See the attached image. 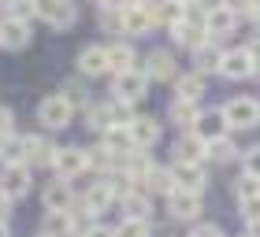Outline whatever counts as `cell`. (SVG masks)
I'll use <instances>...</instances> for the list:
<instances>
[{"label": "cell", "mask_w": 260, "mask_h": 237, "mask_svg": "<svg viewBox=\"0 0 260 237\" xmlns=\"http://www.w3.org/2000/svg\"><path fill=\"white\" fill-rule=\"evenodd\" d=\"M205 33H208V30H205V22H190V19H182L179 26H171L175 45H182V49H193V52L208 45V41H205Z\"/></svg>", "instance_id": "obj_9"}, {"label": "cell", "mask_w": 260, "mask_h": 237, "mask_svg": "<svg viewBox=\"0 0 260 237\" xmlns=\"http://www.w3.org/2000/svg\"><path fill=\"white\" fill-rule=\"evenodd\" d=\"M256 70V63H253V56H249V49H234V52H223V74L227 78H249Z\"/></svg>", "instance_id": "obj_14"}, {"label": "cell", "mask_w": 260, "mask_h": 237, "mask_svg": "<svg viewBox=\"0 0 260 237\" xmlns=\"http://www.w3.org/2000/svg\"><path fill=\"white\" fill-rule=\"evenodd\" d=\"M123 208H126V219H149V211H152L149 193H145L141 185H134V189L123 196Z\"/></svg>", "instance_id": "obj_24"}, {"label": "cell", "mask_w": 260, "mask_h": 237, "mask_svg": "<svg viewBox=\"0 0 260 237\" xmlns=\"http://www.w3.org/2000/svg\"><path fill=\"white\" fill-rule=\"evenodd\" d=\"M78 70L89 78H97L108 70V49H101V45H86V49L78 52Z\"/></svg>", "instance_id": "obj_15"}, {"label": "cell", "mask_w": 260, "mask_h": 237, "mask_svg": "<svg viewBox=\"0 0 260 237\" xmlns=\"http://www.w3.org/2000/svg\"><path fill=\"white\" fill-rule=\"evenodd\" d=\"M238 26V11H231L227 4H212L205 11V30L208 33H234Z\"/></svg>", "instance_id": "obj_12"}, {"label": "cell", "mask_w": 260, "mask_h": 237, "mask_svg": "<svg viewBox=\"0 0 260 237\" xmlns=\"http://www.w3.org/2000/svg\"><path fill=\"white\" fill-rule=\"evenodd\" d=\"M238 204H242V215H245V222H260V196L238 200Z\"/></svg>", "instance_id": "obj_35"}, {"label": "cell", "mask_w": 260, "mask_h": 237, "mask_svg": "<svg viewBox=\"0 0 260 237\" xmlns=\"http://www.w3.org/2000/svg\"><path fill=\"white\" fill-rule=\"evenodd\" d=\"M145 74L156 78V82H171L175 74H179V67H175V56H171L168 49L149 52V59H145Z\"/></svg>", "instance_id": "obj_13"}, {"label": "cell", "mask_w": 260, "mask_h": 237, "mask_svg": "<svg viewBox=\"0 0 260 237\" xmlns=\"http://www.w3.org/2000/svg\"><path fill=\"white\" fill-rule=\"evenodd\" d=\"M171 178H175V189H186V193H201V189H205V171H201V163H175Z\"/></svg>", "instance_id": "obj_11"}, {"label": "cell", "mask_w": 260, "mask_h": 237, "mask_svg": "<svg viewBox=\"0 0 260 237\" xmlns=\"http://www.w3.org/2000/svg\"><path fill=\"white\" fill-rule=\"evenodd\" d=\"M130 137H134V148H152L160 141V123L149 118V115H141V118L130 123Z\"/></svg>", "instance_id": "obj_16"}, {"label": "cell", "mask_w": 260, "mask_h": 237, "mask_svg": "<svg viewBox=\"0 0 260 237\" xmlns=\"http://www.w3.org/2000/svg\"><path fill=\"white\" fill-rule=\"evenodd\" d=\"M193 134L205 141V145H216V141H223V134H227V118H223V111H201Z\"/></svg>", "instance_id": "obj_7"}, {"label": "cell", "mask_w": 260, "mask_h": 237, "mask_svg": "<svg viewBox=\"0 0 260 237\" xmlns=\"http://www.w3.org/2000/svg\"><path fill=\"white\" fill-rule=\"evenodd\" d=\"M63 97L71 100V108H78V104H82V108H86V104H89V97H86V89H78L75 82H67V86H63Z\"/></svg>", "instance_id": "obj_34"}, {"label": "cell", "mask_w": 260, "mask_h": 237, "mask_svg": "<svg viewBox=\"0 0 260 237\" xmlns=\"http://www.w3.org/2000/svg\"><path fill=\"white\" fill-rule=\"evenodd\" d=\"M212 70H223V52L216 45H205L197 49V74H212Z\"/></svg>", "instance_id": "obj_29"}, {"label": "cell", "mask_w": 260, "mask_h": 237, "mask_svg": "<svg viewBox=\"0 0 260 237\" xmlns=\"http://www.w3.org/2000/svg\"><path fill=\"white\" fill-rule=\"evenodd\" d=\"M71 115H75V108H71V100L63 97V93H52V97H45V100L38 104V123L49 126V130L71 126Z\"/></svg>", "instance_id": "obj_2"}, {"label": "cell", "mask_w": 260, "mask_h": 237, "mask_svg": "<svg viewBox=\"0 0 260 237\" xmlns=\"http://www.w3.org/2000/svg\"><path fill=\"white\" fill-rule=\"evenodd\" d=\"M45 230H49V237H71L75 233L71 211H49V215H45Z\"/></svg>", "instance_id": "obj_28"}, {"label": "cell", "mask_w": 260, "mask_h": 237, "mask_svg": "<svg viewBox=\"0 0 260 237\" xmlns=\"http://www.w3.org/2000/svg\"><path fill=\"white\" fill-rule=\"evenodd\" d=\"M56 148L45 137H22V160L26 163H52Z\"/></svg>", "instance_id": "obj_22"}, {"label": "cell", "mask_w": 260, "mask_h": 237, "mask_svg": "<svg viewBox=\"0 0 260 237\" xmlns=\"http://www.w3.org/2000/svg\"><path fill=\"white\" fill-rule=\"evenodd\" d=\"M152 0H123V8H149Z\"/></svg>", "instance_id": "obj_43"}, {"label": "cell", "mask_w": 260, "mask_h": 237, "mask_svg": "<svg viewBox=\"0 0 260 237\" xmlns=\"http://www.w3.org/2000/svg\"><path fill=\"white\" fill-rule=\"evenodd\" d=\"M186 19V4L182 0H160V4H152V22L156 26H179V22Z\"/></svg>", "instance_id": "obj_17"}, {"label": "cell", "mask_w": 260, "mask_h": 237, "mask_svg": "<svg viewBox=\"0 0 260 237\" xmlns=\"http://www.w3.org/2000/svg\"><path fill=\"white\" fill-rule=\"evenodd\" d=\"M152 22V4L149 8H123V33H149Z\"/></svg>", "instance_id": "obj_18"}, {"label": "cell", "mask_w": 260, "mask_h": 237, "mask_svg": "<svg viewBox=\"0 0 260 237\" xmlns=\"http://www.w3.org/2000/svg\"><path fill=\"white\" fill-rule=\"evenodd\" d=\"M0 237H11V233H8V222H0Z\"/></svg>", "instance_id": "obj_47"}, {"label": "cell", "mask_w": 260, "mask_h": 237, "mask_svg": "<svg viewBox=\"0 0 260 237\" xmlns=\"http://www.w3.org/2000/svg\"><path fill=\"white\" fill-rule=\"evenodd\" d=\"M97 4H101V8H108V4H123V0H97Z\"/></svg>", "instance_id": "obj_46"}, {"label": "cell", "mask_w": 260, "mask_h": 237, "mask_svg": "<svg viewBox=\"0 0 260 237\" xmlns=\"http://www.w3.org/2000/svg\"><path fill=\"white\" fill-rule=\"evenodd\" d=\"M234 193H238V200H249V196H260V182L249 174H242L238 178V185H234Z\"/></svg>", "instance_id": "obj_32"}, {"label": "cell", "mask_w": 260, "mask_h": 237, "mask_svg": "<svg viewBox=\"0 0 260 237\" xmlns=\"http://www.w3.org/2000/svg\"><path fill=\"white\" fill-rule=\"evenodd\" d=\"M219 111H223V118H227V126H234V130L260 126V100H253V97H234V100L223 104Z\"/></svg>", "instance_id": "obj_1"}, {"label": "cell", "mask_w": 260, "mask_h": 237, "mask_svg": "<svg viewBox=\"0 0 260 237\" xmlns=\"http://www.w3.org/2000/svg\"><path fill=\"white\" fill-rule=\"evenodd\" d=\"M115 237H149V222L145 219H123L115 226Z\"/></svg>", "instance_id": "obj_31"}, {"label": "cell", "mask_w": 260, "mask_h": 237, "mask_svg": "<svg viewBox=\"0 0 260 237\" xmlns=\"http://www.w3.org/2000/svg\"><path fill=\"white\" fill-rule=\"evenodd\" d=\"M52 167L60 171V178L67 182V178H75L89 167V152L86 148H75V145H67V148H56V156H52Z\"/></svg>", "instance_id": "obj_5"}, {"label": "cell", "mask_w": 260, "mask_h": 237, "mask_svg": "<svg viewBox=\"0 0 260 237\" xmlns=\"http://www.w3.org/2000/svg\"><path fill=\"white\" fill-rule=\"evenodd\" d=\"M8 134H11V111L0 108V137H8Z\"/></svg>", "instance_id": "obj_40"}, {"label": "cell", "mask_w": 260, "mask_h": 237, "mask_svg": "<svg viewBox=\"0 0 260 237\" xmlns=\"http://www.w3.org/2000/svg\"><path fill=\"white\" fill-rule=\"evenodd\" d=\"M249 237H260V222H249Z\"/></svg>", "instance_id": "obj_45"}, {"label": "cell", "mask_w": 260, "mask_h": 237, "mask_svg": "<svg viewBox=\"0 0 260 237\" xmlns=\"http://www.w3.org/2000/svg\"><path fill=\"white\" fill-rule=\"evenodd\" d=\"M175 152H179V163H201V156L208 152V145H205L197 134H186V137L179 141V148H175Z\"/></svg>", "instance_id": "obj_25"}, {"label": "cell", "mask_w": 260, "mask_h": 237, "mask_svg": "<svg viewBox=\"0 0 260 237\" xmlns=\"http://www.w3.org/2000/svg\"><path fill=\"white\" fill-rule=\"evenodd\" d=\"M253 8H260V0H253Z\"/></svg>", "instance_id": "obj_48"}, {"label": "cell", "mask_w": 260, "mask_h": 237, "mask_svg": "<svg viewBox=\"0 0 260 237\" xmlns=\"http://www.w3.org/2000/svg\"><path fill=\"white\" fill-rule=\"evenodd\" d=\"M168 115H171V123L175 126H186V130H193L197 126V118H201V108L193 100H182V97H175L171 100V108H168Z\"/></svg>", "instance_id": "obj_20"}, {"label": "cell", "mask_w": 260, "mask_h": 237, "mask_svg": "<svg viewBox=\"0 0 260 237\" xmlns=\"http://www.w3.org/2000/svg\"><path fill=\"white\" fill-rule=\"evenodd\" d=\"M145 89H149L145 67H134V70H126V74H115V100L134 104V100L145 97Z\"/></svg>", "instance_id": "obj_4"}, {"label": "cell", "mask_w": 260, "mask_h": 237, "mask_svg": "<svg viewBox=\"0 0 260 237\" xmlns=\"http://www.w3.org/2000/svg\"><path fill=\"white\" fill-rule=\"evenodd\" d=\"M249 56H253V63H256V67H260V37H256V41H253V45H249Z\"/></svg>", "instance_id": "obj_42"}, {"label": "cell", "mask_w": 260, "mask_h": 237, "mask_svg": "<svg viewBox=\"0 0 260 237\" xmlns=\"http://www.w3.org/2000/svg\"><path fill=\"white\" fill-rule=\"evenodd\" d=\"M212 156H216L219 163H227V160H234V156H238V148H234V141H227V137H223V141H216V145H212Z\"/></svg>", "instance_id": "obj_33"}, {"label": "cell", "mask_w": 260, "mask_h": 237, "mask_svg": "<svg viewBox=\"0 0 260 237\" xmlns=\"http://www.w3.org/2000/svg\"><path fill=\"white\" fill-rule=\"evenodd\" d=\"M145 182H149V189H156V193H175V178H171V171H149L145 174Z\"/></svg>", "instance_id": "obj_30"}, {"label": "cell", "mask_w": 260, "mask_h": 237, "mask_svg": "<svg viewBox=\"0 0 260 237\" xmlns=\"http://www.w3.org/2000/svg\"><path fill=\"white\" fill-rule=\"evenodd\" d=\"M112 196H115V189H112V182H93L89 189H86V196H82V208L86 211H93V215H97V211H104L112 204Z\"/></svg>", "instance_id": "obj_19"}, {"label": "cell", "mask_w": 260, "mask_h": 237, "mask_svg": "<svg viewBox=\"0 0 260 237\" xmlns=\"http://www.w3.org/2000/svg\"><path fill=\"white\" fill-rule=\"evenodd\" d=\"M245 174H249V178H256V182H260V145L245 152Z\"/></svg>", "instance_id": "obj_36"}, {"label": "cell", "mask_w": 260, "mask_h": 237, "mask_svg": "<svg viewBox=\"0 0 260 237\" xmlns=\"http://www.w3.org/2000/svg\"><path fill=\"white\" fill-rule=\"evenodd\" d=\"M86 237H115V230H108V226H93Z\"/></svg>", "instance_id": "obj_41"}, {"label": "cell", "mask_w": 260, "mask_h": 237, "mask_svg": "<svg viewBox=\"0 0 260 237\" xmlns=\"http://www.w3.org/2000/svg\"><path fill=\"white\" fill-rule=\"evenodd\" d=\"M104 141H108V152H119V156H130V152H134L130 126H112L108 134H104Z\"/></svg>", "instance_id": "obj_26"}, {"label": "cell", "mask_w": 260, "mask_h": 237, "mask_svg": "<svg viewBox=\"0 0 260 237\" xmlns=\"http://www.w3.org/2000/svg\"><path fill=\"white\" fill-rule=\"evenodd\" d=\"M71 204H75V196H71V189H67L63 178L45 185V208H49V211H71Z\"/></svg>", "instance_id": "obj_21"}, {"label": "cell", "mask_w": 260, "mask_h": 237, "mask_svg": "<svg viewBox=\"0 0 260 237\" xmlns=\"http://www.w3.org/2000/svg\"><path fill=\"white\" fill-rule=\"evenodd\" d=\"M190 237H223V230L216 226V222H201V226H197Z\"/></svg>", "instance_id": "obj_39"}, {"label": "cell", "mask_w": 260, "mask_h": 237, "mask_svg": "<svg viewBox=\"0 0 260 237\" xmlns=\"http://www.w3.org/2000/svg\"><path fill=\"white\" fill-rule=\"evenodd\" d=\"M182 4H193V0H182Z\"/></svg>", "instance_id": "obj_49"}, {"label": "cell", "mask_w": 260, "mask_h": 237, "mask_svg": "<svg viewBox=\"0 0 260 237\" xmlns=\"http://www.w3.org/2000/svg\"><path fill=\"white\" fill-rule=\"evenodd\" d=\"M34 11H38L52 30H71V26H75V19H78V8L71 4V0H38Z\"/></svg>", "instance_id": "obj_3"}, {"label": "cell", "mask_w": 260, "mask_h": 237, "mask_svg": "<svg viewBox=\"0 0 260 237\" xmlns=\"http://www.w3.org/2000/svg\"><path fill=\"white\" fill-rule=\"evenodd\" d=\"M134 63H138V56H134V49H130L126 41H119V45H112V49H108V70H115V74L134 70Z\"/></svg>", "instance_id": "obj_23"}, {"label": "cell", "mask_w": 260, "mask_h": 237, "mask_svg": "<svg viewBox=\"0 0 260 237\" xmlns=\"http://www.w3.org/2000/svg\"><path fill=\"white\" fill-rule=\"evenodd\" d=\"M0 222H8V196L0 193Z\"/></svg>", "instance_id": "obj_44"}, {"label": "cell", "mask_w": 260, "mask_h": 237, "mask_svg": "<svg viewBox=\"0 0 260 237\" xmlns=\"http://www.w3.org/2000/svg\"><path fill=\"white\" fill-rule=\"evenodd\" d=\"M86 152H89V167H101V171H104V167L112 163V152H108V148H86Z\"/></svg>", "instance_id": "obj_37"}, {"label": "cell", "mask_w": 260, "mask_h": 237, "mask_svg": "<svg viewBox=\"0 0 260 237\" xmlns=\"http://www.w3.org/2000/svg\"><path fill=\"white\" fill-rule=\"evenodd\" d=\"M0 193L8 200H19L30 193V167H22V163H8V171L0 174Z\"/></svg>", "instance_id": "obj_6"}, {"label": "cell", "mask_w": 260, "mask_h": 237, "mask_svg": "<svg viewBox=\"0 0 260 237\" xmlns=\"http://www.w3.org/2000/svg\"><path fill=\"white\" fill-rule=\"evenodd\" d=\"M175 93H179L182 100H193L197 104V97L205 93V74H197V70H193V74H182L179 82H175Z\"/></svg>", "instance_id": "obj_27"}, {"label": "cell", "mask_w": 260, "mask_h": 237, "mask_svg": "<svg viewBox=\"0 0 260 237\" xmlns=\"http://www.w3.org/2000/svg\"><path fill=\"white\" fill-rule=\"evenodd\" d=\"M30 26H26V19H4L0 22V45H4V49H26L30 45Z\"/></svg>", "instance_id": "obj_8"}, {"label": "cell", "mask_w": 260, "mask_h": 237, "mask_svg": "<svg viewBox=\"0 0 260 237\" xmlns=\"http://www.w3.org/2000/svg\"><path fill=\"white\" fill-rule=\"evenodd\" d=\"M0 4H8L11 11H15V19H22V15H30V11H34L38 0H0Z\"/></svg>", "instance_id": "obj_38"}, {"label": "cell", "mask_w": 260, "mask_h": 237, "mask_svg": "<svg viewBox=\"0 0 260 237\" xmlns=\"http://www.w3.org/2000/svg\"><path fill=\"white\" fill-rule=\"evenodd\" d=\"M168 211H171V219H197L201 215V193L175 189V193L168 196Z\"/></svg>", "instance_id": "obj_10"}]
</instances>
